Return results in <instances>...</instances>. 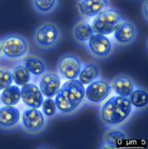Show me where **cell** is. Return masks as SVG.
Segmentation results:
<instances>
[{"label":"cell","instance_id":"2e32d148","mask_svg":"<svg viewBox=\"0 0 148 149\" xmlns=\"http://www.w3.org/2000/svg\"><path fill=\"white\" fill-rule=\"evenodd\" d=\"M94 34L92 27L86 22H79L75 24L72 30V35L76 41L80 43H87L90 37Z\"/></svg>","mask_w":148,"mask_h":149},{"label":"cell","instance_id":"ffe728a7","mask_svg":"<svg viewBox=\"0 0 148 149\" xmlns=\"http://www.w3.org/2000/svg\"><path fill=\"white\" fill-rule=\"evenodd\" d=\"M12 76H13V80L18 86H22V87L27 83H29L31 80V73L26 69V67L24 65L15 66L12 71Z\"/></svg>","mask_w":148,"mask_h":149},{"label":"cell","instance_id":"30bf717a","mask_svg":"<svg viewBox=\"0 0 148 149\" xmlns=\"http://www.w3.org/2000/svg\"><path fill=\"white\" fill-rule=\"evenodd\" d=\"M21 98L23 103L32 108H40L43 103V94L39 88L33 83H27L22 86L21 89Z\"/></svg>","mask_w":148,"mask_h":149},{"label":"cell","instance_id":"cb8c5ba5","mask_svg":"<svg viewBox=\"0 0 148 149\" xmlns=\"http://www.w3.org/2000/svg\"><path fill=\"white\" fill-rule=\"evenodd\" d=\"M41 106L43 108L44 113L47 116H48V117H51L53 115H55L56 111H57V107H56V101L54 100L52 97H47V99L43 100V103H42Z\"/></svg>","mask_w":148,"mask_h":149},{"label":"cell","instance_id":"9c48e42d","mask_svg":"<svg viewBox=\"0 0 148 149\" xmlns=\"http://www.w3.org/2000/svg\"><path fill=\"white\" fill-rule=\"evenodd\" d=\"M88 46L92 54L98 57L108 56L112 51V43L105 35L94 33L88 41Z\"/></svg>","mask_w":148,"mask_h":149},{"label":"cell","instance_id":"484cf974","mask_svg":"<svg viewBox=\"0 0 148 149\" xmlns=\"http://www.w3.org/2000/svg\"><path fill=\"white\" fill-rule=\"evenodd\" d=\"M0 55H1V46H0Z\"/></svg>","mask_w":148,"mask_h":149},{"label":"cell","instance_id":"5b68a950","mask_svg":"<svg viewBox=\"0 0 148 149\" xmlns=\"http://www.w3.org/2000/svg\"><path fill=\"white\" fill-rule=\"evenodd\" d=\"M2 50L8 58H21L28 51V44L23 38L12 36L6 38L3 41Z\"/></svg>","mask_w":148,"mask_h":149},{"label":"cell","instance_id":"4fadbf2b","mask_svg":"<svg viewBox=\"0 0 148 149\" xmlns=\"http://www.w3.org/2000/svg\"><path fill=\"white\" fill-rule=\"evenodd\" d=\"M79 12L88 17H95L99 13L108 8V0H80L79 2Z\"/></svg>","mask_w":148,"mask_h":149},{"label":"cell","instance_id":"ac0fdd59","mask_svg":"<svg viewBox=\"0 0 148 149\" xmlns=\"http://www.w3.org/2000/svg\"><path fill=\"white\" fill-rule=\"evenodd\" d=\"M21 100V89L18 86L10 85L1 94V101L6 105H15Z\"/></svg>","mask_w":148,"mask_h":149},{"label":"cell","instance_id":"ba28073f","mask_svg":"<svg viewBox=\"0 0 148 149\" xmlns=\"http://www.w3.org/2000/svg\"><path fill=\"white\" fill-rule=\"evenodd\" d=\"M22 123L28 131L37 133L45 128L46 120L44 114L38 108L30 107L22 113Z\"/></svg>","mask_w":148,"mask_h":149},{"label":"cell","instance_id":"7402d4cb","mask_svg":"<svg viewBox=\"0 0 148 149\" xmlns=\"http://www.w3.org/2000/svg\"><path fill=\"white\" fill-rule=\"evenodd\" d=\"M126 139V135L124 132L118 130H111L106 131L104 136V143L109 146H115L119 140H122Z\"/></svg>","mask_w":148,"mask_h":149},{"label":"cell","instance_id":"44dd1931","mask_svg":"<svg viewBox=\"0 0 148 149\" xmlns=\"http://www.w3.org/2000/svg\"><path fill=\"white\" fill-rule=\"evenodd\" d=\"M129 102L132 106L137 108H142L147 105L148 102V95L145 90L143 89H134L129 95Z\"/></svg>","mask_w":148,"mask_h":149},{"label":"cell","instance_id":"d4e9b609","mask_svg":"<svg viewBox=\"0 0 148 149\" xmlns=\"http://www.w3.org/2000/svg\"><path fill=\"white\" fill-rule=\"evenodd\" d=\"M13 83L12 72L8 70H0V90H3Z\"/></svg>","mask_w":148,"mask_h":149},{"label":"cell","instance_id":"6da1fadb","mask_svg":"<svg viewBox=\"0 0 148 149\" xmlns=\"http://www.w3.org/2000/svg\"><path fill=\"white\" fill-rule=\"evenodd\" d=\"M85 98V87L77 79H69L56 95V104L58 110L63 113H73L81 104Z\"/></svg>","mask_w":148,"mask_h":149},{"label":"cell","instance_id":"3957f363","mask_svg":"<svg viewBox=\"0 0 148 149\" xmlns=\"http://www.w3.org/2000/svg\"><path fill=\"white\" fill-rule=\"evenodd\" d=\"M120 13L113 9H105L95 16L92 22V30L94 33L109 35L113 33L117 25L122 22Z\"/></svg>","mask_w":148,"mask_h":149},{"label":"cell","instance_id":"5bb4252c","mask_svg":"<svg viewBox=\"0 0 148 149\" xmlns=\"http://www.w3.org/2000/svg\"><path fill=\"white\" fill-rule=\"evenodd\" d=\"M21 118L19 110L13 105H6L0 108V125L13 127L16 125Z\"/></svg>","mask_w":148,"mask_h":149},{"label":"cell","instance_id":"8992f818","mask_svg":"<svg viewBox=\"0 0 148 149\" xmlns=\"http://www.w3.org/2000/svg\"><path fill=\"white\" fill-rule=\"evenodd\" d=\"M112 86L105 80H94L85 88V97L91 103H101L109 97Z\"/></svg>","mask_w":148,"mask_h":149},{"label":"cell","instance_id":"e0dca14e","mask_svg":"<svg viewBox=\"0 0 148 149\" xmlns=\"http://www.w3.org/2000/svg\"><path fill=\"white\" fill-rule=\"evenodd\" d=\"M98 75V67L94 63H87L83 67H81V70L79 72L78 78L83 85H88L94 80H96Z\"/></svg>","mask_w":148,"mask_h":149},{"label":"cell","instance_id":"7a4b0ae2","mask_svg":"<svg viewBox=\"0 0 148 149\" xmlns=\"http://www.w3.org/2000/svg\"><path fill=\"white\" fill-rule=\"evenodd\" d=\"M132 105L129 97H113L106 101L102 107V119L108 124H120L130 115Z\"/></svg>","mask_w":148,"mask_h":149},{"label":"cell","instance_id":"52a82bcc","mask_svg":"<svg viewBox=\"0 0 148 149\" xmlns=\"http://www.w3.org/2000/svg\"><path fill=\"white\" fill-rule=\"evenodd\" d=\"M81 62L74 55H64L58 63V69L61 75L67 79H75L81 70Z\"/></svg>","mask_w":148,"mask_h":149},{"label":"cell","instance_id":"8fae6325","mask_svg":"<svg viewBox=\"0 0 148 149\" xmlns=\"http://www.w3.org/2000/svg\"><path fill=\"white\" fill-rule=\"evenodd\" d=\"M61 87V79L56 73H46L39 80V89L46 97H55Z\"/></svg>","mask_w":148,"mask_h":149},{"label":"cell","instance_id":"277c9868","mask_svg":"<svg viewBox=\"0 0 148 149\" xmlns=\"http://www.w3.org/2000/svg\"><path fill=\"white\" fill-rule=\"evenodd\" d=\"M61 39V31L54 23L46 22L39 25L34 33V41L41 48H52L56 47Z\"/></svg>","mask_w":148,"mask_h":149},{"label":"cell","instance_id":"9a60e30c","mask_svg":"<svg viewBox=\"0 0 148 149\" xmlns=\"http://www.w3.org/2000/svg\"><path fill=\"white\" fill-rule=\"evenodd\" d=\"M113 87L118 96L129 97L134 90L132 80L125 75H119L113 81Z\"/></svg>","mask_w":148,"mask_h":149},{"label":"cell","instance_id":"7c38bea8","mask_svg":"<svg viewBox=\"0 0 148 149\" xmlns=\"http://www.w3.org/2000/svg\"><path fill=\"white\" fill-rule=\"evenodd\" d=\"M114 38L119 44L128 45L132 43L137 37V30L130 22H120L113 31Z\"/></svg>","mask_w":148,"mask_h":149},{"label":"cell","instance_id":"603a6c76","mask_svg":"<svg viewBox=\"0 0 148 149\" xmlns=\"http://www.w3.org/2000/svg\"><path fill=\"white\" fill-rule=\"evenodd\" d=\"M56 0H33L35 9L40 13L50 12L56 6Z\"/></svg>","mask_w":148,"mask_h":149},{"label":"cell","instance_id":"d6986e66","mask_svg":"<svg viewBox=\"0 0 148 149\" xmlns=\"http://www.w3.org/2000/svg\"><path fill=\"white\" fill-rule=\"evenodd\" d=\"M24 66L33 75H42L46 72L45 63L37 56H29L24 60Z\"/></svg>","mask_w":148,"mask_h":149}]
</instances>
